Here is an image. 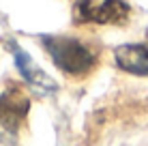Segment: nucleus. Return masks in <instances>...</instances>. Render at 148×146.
I'll return each mask as SVG.
<instances>
[{"label":"nucleus","mask_w":148,"mask_h":146,"mask_svg":"<svg viewBox=\"0 0 148 146\" xmlns=\"http://www.w3.org/2000/svg\"><path fill=\"white\" fill-rule=\"evenodd\" d=\"M28 112V97L19 88H9L0 95V142L13 144L19 123Z\"/></svg>","instance_id":"3"},{"label":"nucleus","mask_w":148,"mask_h":146,"mask_svg":"<svg viewBox=\"0 0 148 146\" xmlns=\"http://www.w3.org/2000/svg\"><path fill=\"white\" fill-rule=\"evenodd\" d=\"M45 49L49 52L56 67H60L64 73L82 75L95 64V54L88 45H84L77 39L71 37H45Z\"/></svg>","instance_id":"1"},{"label":"nucleus","mask_w":148,"mask_h":146,"mask_svg":"<svg viewBox=\"0 0 148 146\" xmlns=\"http://www.w3.org/2000/svg\"><path fill=\"white\" fill-rule=\"evenodd\" d=\"M75 22L82 24H122L129 17L125 0H75Z\"/></svg>","instance_id":"2"},{"label":"nucleus","mask_w":148,"mask_h":146,"mask_svg":"<svg viewBox=\"0 0 148 146\" xmlns=\"http://www.w3.org/2000/svg\"><path fill=\"white\" fill-rule=\"evenodd\" d=\"M13 56H15V64H17L19 73L24 75V80L32 86V90L37 95H49V93L56 90V84L52 82V77L45 71H41L37 64H34V60L19 45H13Z\"/></svg>","instance_id":"4"},{"label":"nucleus","mask_w":148,"mask_h":146,"mask_svg":"<svg viewBox=\"0 0 148 146\" xmlns=\"http://www.w3.org/2000/svg\"><path fill=\"white\" fill-rule=\"evenodd\" d=\"M114 58L120 69L135 75H148V45L127 43L114 52Z\"/></svg>","instance_id":"5"}]
</instances>
